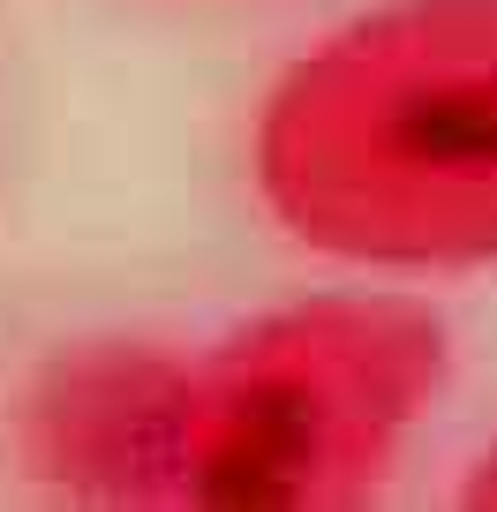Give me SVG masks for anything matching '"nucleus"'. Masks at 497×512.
Listing matches in <instances>:
<instances>
[{"instance_id":"1","label":"nucleus","mask_w":497,"mask_h":512,"mask_svg":"<svg viewBox=\"0 0 497 512\" xmlns=\"http://www.w3.org/2000/svg\"><path fill=\"white\" fill-rule=\"evenodd\" d=\"M257 196L347 264H497V0H392L257 113Z\"/></svg>"},{"instance_id":"2","label":"nucleus","mask_w":497,"mask_h":512,"mask_svg":"<svg viewBox=\"0 0 497 512\" xmlns=\"http://www.w3.org/2000/svg\"><path fill=\"white\" fill-rule=\"evenodd\" d=\"M445 324L392 294H317L181 354L174 505L339 512L385 490L445 392Z\"/></svg>"},{"instance_id":"3","label":"nucleus","mask_w":497,"mask_h":512,"mask_svg":"<svg viewBox=\"0 0 497 512\" xmlns=\"http://www.w3.org/2000/svg\"><path fill=\"white\" fill-rule=\"evenodd\" d=\"M181 354L144 339H83L38 362L16 400V460L83 505H174Z\"/></svg>"},{"instance_id":"4","label":"nucleus","mask_w":497,"mask_h":512,"mask_svg":"<svg viewBox=\"0 0 497 512\" xmlns=\"http://www.w3.org/2000/svg\"><path fill=\"white\" fill-rule=\"evenodd\" d=\"M467 505H490L497 512V445L475 460V475H467Z\"/></svg>"}]
</instances>
